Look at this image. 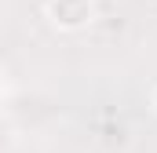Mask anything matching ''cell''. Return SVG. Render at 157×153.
Listing matches in <instances>:
<instances>
[{
	"mask_svg": "<svg viewBox=\"0 0 157 153\" xmlns=\"http://www.w3.org/2000/svg\"><path fill=\"white\" fill-rule=\"evenodd\" d=\"M51 18L66 29H77L91 18V0H51Z\"/></svg>",
	"mask_w": 157,
	"mask_h": 153,
	"instance_id": "6da1fadb",
	"label": "cell"
},
{
	"mask_svg": "<svg viewBox=\"0 0 157 153\" xmlns=\"http://www.w3.org/2000/svg\"><path fill=\"white\" fill-rule=\"evenodd\" d=\"M154 106H157V91H154Z\"/></svg>",
	"mask_w": 157,
	"mask_h": 153,
	"instance_id": "7a4b0ae2",
	"label": "cell"
}]
</instances>
